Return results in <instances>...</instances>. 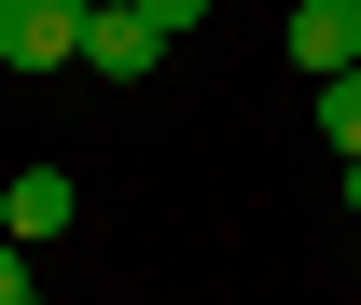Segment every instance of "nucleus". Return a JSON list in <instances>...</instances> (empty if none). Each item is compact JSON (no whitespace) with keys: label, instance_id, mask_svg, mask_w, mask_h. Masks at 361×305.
<instances>
[{"label":"nucleus","instance_id":"nucleus-4","mask_svg":"<svg viewBox=\"0 0 361 305\" xmlns=\"http://www.w3.org/2000/svg\"><path fill=\"white\" fill-rule=\"evenodd\" d=\"M292 70H319V84L361 70V0H306V14H292Z\"/></svg>","mask_w":361,"mask_h":305},{"label":"nucleus","instance_id":"nucleus-1","mask_svg":"<svg viewBox=\"0 0 361 305\" xmlns=\"http://www.w3.org/2000/svg\"><path fill=\"white\" fill-rule=\"evenodd\" d=\"M84 56V0H0V70H70Z\"/></svg>","mask_w":361,"mask_h":305},{"label":"nucleus","instance_id":"nucleus-8","mask_svg":"<svg viewBox=\"0 0 361 305\" xmlns=\"http://www.w3.org/2000/svg\"><path fill=\"white\" fill-rule=\"evenodd\" d=\"M348 208H361V153H348Z\"/></svg>","mask_w":361,"mask_h":305},{"label":"nucleus","instance_id":"nucleus-5","mask_svg":"<svg viewBox=\"0 0 361 305\" xmlns=\"http://www.w3.org/2000/svg\"><path fill=\"white\" fill-rule=\"evenodd\" d=\"M319 125H334V153H361V70H334V84H319Z\"/></svg>","mask_w":361,"mask_h":305},{"label":"nucleus","instance_id":"nucleus-7","mask_svg":"<svg viewBox=\"0 0 361 305\" xmlns=\"http://www.w3.org/2000/svg\"><path fill=\"white\" fill-rule=\"evenodd\" d=\"M0 305H28V250H14V236H0Z\"/></svg>","mask_w":361,"mask_h":305},{"label":"nucleus","instance_id":"nucleus-2","mask_svg":"<svg viewBox=\"0 0 361 305\" xmlns=\"http://www.w3.org/2000/svg\"><path fill=\"white\" fill-rule=\"evenodd\" d=\"M153 56H167V28H153L139 0H84V70H97V84H139Z\"/></svg>","mask_w":361,"mask_h":305},{"label":"nucleus","instance_id":"nucleus-6","mask_svg":"<svg viewBox=\"0 0 361 305\" xmlns=\"http://www.w3.org/2000/svg\"><path fill=\"white\" fill-rule=\"evenodd\" d=\"M139 14H153L167 42H180V28H209V0H139Z\"/></svg>","mask_w":361,"mask_h":305},{"label":"nucleus","instance_id":"nucleus-3","mask_svg":"<svg viewBox=\"0 0 361 305\" xmlns=\"http://www.w3.org/2000/svg\"><path fill=\"white\" fill-rule=\"evenodd\" d=\"M70 208H84V194H70V167H28L14 194H0V236H14V250H42V236H70Z\"/></svg>","mask_w":361,"mask_h":305}]
</instances>
